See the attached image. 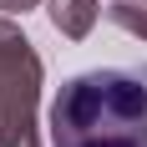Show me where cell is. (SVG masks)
I'll return each mask as SVG.
<instances>
[{"label":"cell","mask_w":147,"mask_h":147,"mask_svg":"<svg viewBox=\"0 0 147 147\" xmlns=\"http://www.w3.org/2000/svg\"><path fill=\"white\" fill-rule=\"evenodd\" d=\"M46 132L51 147H147V71L96 66L61 81Z\"/></svg>","instance_id":"cell-1"},{"label":"cell","mask_w":147,"mask_h":147,"mask_svg":"<svg viewBox=\"0 0 147 147\" xmlns=\"http://www.w3.org/2000/svg\"><path fill=\"white\" fill-rule=\"evenodd\" d=\"M41 86L46 66L30 36L0 10V147H41Z\"/></svg>","instance_id":"cell-2"},{"label":"cell","mask_w":147,"mask_h":147,"mask_svg":"<svg viewBox=\"0 0 147 147\" xmlns=\"http://www.w3.org/2000/svg\"><path fill=\"white\" fill-rule=\"evenodd\" d=\"M102 10H107V0H46V15H51V26L66 41H86L96 30V15Z\"/></svg>","instance_id":"cell-3"},{"label":"cell","mask_w":147,"mask_h":147,"mask_svg":"<svg viewBox=\"0 0 147 147\" xmlns=\"http://www.w3.org/2000/svg\"><path fill=\"white\" fill-rule=\"evenodd\" d=\"M107 20L137 41H147V0H107Z\"/></svg>","instance_id":"cell-4"},{"label":"cell","mask_w":147,"mask_h":147,"mask_svg":"<svg viewBox=\"0 0 147 147\" xmlns=\"http://www.w3.org/2000/svg\"><path fill=\"white\" fill-rule=\"evenodd\" d=\"M36 5H41V0H0L5 15H26V10H36Z\"/></svg>","instance_id":"cell-5"}]
</instances>
